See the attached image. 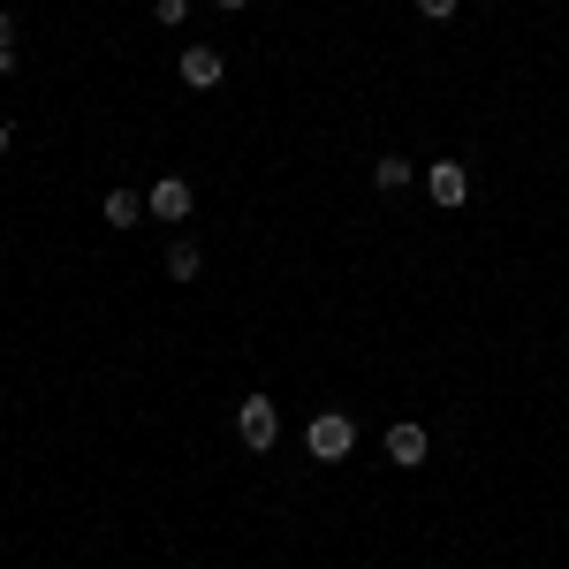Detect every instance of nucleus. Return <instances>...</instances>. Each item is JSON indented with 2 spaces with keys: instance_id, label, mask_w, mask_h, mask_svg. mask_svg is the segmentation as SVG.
<instances>
[{
  "instance_id": "obj_1",
  "label": "nucleus",
  "mask_w": 569,
  "mask_h": 569,
  "mask_svg": "<svg viewBox=\"0 0 569 569\" xmlns=\"http://www.w3.org/2000/svg\"><path fill=\"white\" fill-rule=\"evenodd\" d=\"M305 448L319 456V463H342V456L357 448V418L350 410H319V418L305 426Z\"/></svg>"
},
{
  "instance_id": "obj_2",
  "label": "nucleus",
  "mask_w": 569,
  "mask_h": 569,
  "mask_svg": "<svg viewBox=\"0 0 569 569\" xmlns=\"http://www.w3.org/2000/svg\"><path fill=\"white\" fill-rule=\"evenodd\" d=\"M236 440H243L251 456H266V448L281 440V410H273L266 395H243V402H236Z\"/></svg>"
},
{
  "instance_id": "obj_3",
  "label": "nucleus",
  "mask_w": 569,
  "mask_h": 569,
  "mask_svg": "<svg viewBox=\"0 0 569 569\" xmlns=\"http://www.w3.org/2000/svg\"><path fill=\"white\" fill-rule=\"evenodd\" d=\"M190 206H198V190H190L182 176H160L152 190H144V213L168 220V228H182V220H190Z\"/></svg>"
},
{
  "instance_id": "obj_4",
  "label": "nucleus",
  "mask_w": 569,
  "mask_h": 569,
  "mask_svg": "<svg viewBox=\"0 0 569 569\" xmlns=\"http://www.w3.org/2000/svg\"><path fill=\"white\" fill-rule=\"evenodd\" d=\"M426 198H433L440 213H456V206L471 198V168H463V160H433V168H426Z\"/></svg>"
},
{
  "instance_id": "obj_5",
  "label": "nucleus",
  "mask_w": 569,
  "mask_h": 569,
  "mask_svg": "<svg viewBox=\"0 0 569 569\" xmlns=\"http://www.w3.org/2000/svg\"><path fill=\"white\" fill-rule=\"evenodd\" d=\"M176 77H182V84H190V91H213L220 77H228V53H220V46H182Z\"/></svg>"
},
{
  "instance_id": "obj_6",
  "label": "nucleus",
  "mask_w": 569,
  "mask_h": 569,
  "mask_svg": "<svg viewBox=\"0 0 569 569\" xmlns=\"http://www.w3.org/2000/svg\"><path fill=\"white\" fill-rule=\"evenodd\" d=\"M426 448H433V440H426V426H410V418H402V426H388V456L402 463V471H418V463H426Z\"/></svg>"
},
{
  "instance_id": "obj_7",
  "label": "nucleus",
  "mask_w": 569,
  "mask_h": 569,
  "mask_svg": "<svg viewBox=\"0 0 569 569\" xmlns=\"http://www.w3.org/2000/svg\"><path fill=\"white\" fill-rule=\"evenodd\" d=\"M402 182H418V168H410L402 152H380V160H372V190H402Z\"/></svg>"
},
{
  "instance_id": "obj_8",
  "label": "nucleus",
  "mask_w": 569,
  "mask_h": 569,
  "mask_svg": "<svg viewBox=\"0 0 569 569\" xmlns=\"http://www.w3.org/2000/svg\"><path fill=\"white\" fill-rule=\"evenodd\" d=\"M168 273H176V281H198V273H206V251H198L190 236H176V243H168Z\"/></svg>"
},
{
  "instance_id": "obj_9",
  "label": "nucleus",
  "mask_w": 569,
  "mask_h": 569,
  "mask_svg": "<svg viewBox=\"0 0 569 569\" xmlns=\"http://www.w3.org/2000/svg\"><path fill=\"white\" fill-rule=\"evenodd\" d=\"M144 220V198L137 190H107V228H137Z\"/></svg>"
},
{
  "instance_id": "obj_10",
  "label": "nucleus",
  "mask_w": 569,
  "mask_h": 569,
  "mask_svg": "<svg viewBox=\"0 0 569 569\" xmlns=\"http://www.w3.org/2000/svg\"><path fill=\"white\" fill-rule=\"evenodd\" d=\"M152 16H160V23H168V31H176L182 16H190V0H152Z\"/></svg>"
},
{
  "instance_id": "obj_11",
  "label": "nucleus",
  "mask_w": 569,
  "mask_h": 569,
  "mask_svg": "<svg viewBox=\"0 0 569 569\" xmlns=\"http://www.w3.org/2000/svg\"><path fill=\"white\" fill-rule=\"evenodd\" d=\"M418 16H433V23H448V16H456V0H418Z\"/></svg>"
},
{
  "instance_id": "obj_12",
  "label": "nucleus",
  "mask_w": 569,
  "mask_h": 569,
  "mask_svg": "<svg viewBox=\"0 0 569 569\" xmlns=\"http://www.w3.org/2000/svg\"><path fill=\"white\" fill-rule=\"evenodd\" d=\"M0 46H16V16L8 8H0Z\"/></svg>"
},
{
  "instance_id": "obj_13",
  "label": "nucleus",
  "mask_w": 569,
  "mask_h": 569,
  "mask_svg": "<svg viewBox=\"0 0 569 569\" xmlns=\"http://www.w3.org/2000/svg\"><path fill=\"white\" fill-rule=\"evenodd\" d=\"M0 77H16V46H0Z\"/></svg>"
},
{
  "instance_id": "obj_14",
  "label": "nucleus",
  "mask_w": 569,
  "mask_h": 569,
  "mask_svg": "<svg viewBox=\"0 0 569 569\" xmlns=\"http://www.w3.org/2000/svg\"><path fill=\"white\" fill-rule=\"evenodd\" d=\"M213 8H228V16H236V8H251V0H213Z\"/></svg>"
},
{
  "instance_id": "obj_15",
  "label": "nucleus",
  "mask_w": 569,
  "mask_h": 569,
  "mask_svg": "<svg viewBox=\"0 0 569 569\" xmlns=\"http://www.w3.org/2000/svg\"><path fill=\"white\" fill-rule=\"evenodd\" d=\"M8 144H16V130H8V122H0V152H8Z\"/></svg>"
}]
</instances>
